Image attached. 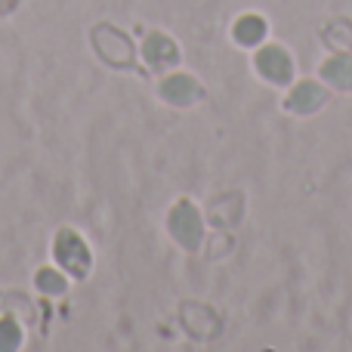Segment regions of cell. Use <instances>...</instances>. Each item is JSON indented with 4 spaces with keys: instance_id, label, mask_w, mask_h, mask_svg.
I'll list each match as a JSON object with an SVG mask.
<instances>
[{
    "instance_id": "8",
    "label": "cell",
    "mask_w": 352,
    "mask_h": 352,
    "mask_svg": "<svg viewBox=\"0 0 352 352\" xmlns=\"http://www.w3.org/2000/svg\"><path fill=\"white\" fill-rule=\"evenodd\" d=\"M263 34H266V22L260 16H241L235 22V41L238 43H260Z\"/></svg>"
},
{
    "instance_id": "7",
    "label": "cell",
    "mask_w": 352,
    "mask_h": 352,
    "mask_svg": "<svg viewBox=\"0 0 352 352\" xmlns=\"http://www.w3.org/2000/svg\"><path fill=\"white\" fill-rule=\"evenodd\" d=\"M322 74H324V80H331L334 87L349 90L352 87V59L349 56H334V59H328L322 65Z\"/></svg>"
},
{
    "instance_id": "5",
    "label": "cell",
    "mask_w": 352,
    "mask_h": 352,
    "mask_svg": "<svg viewBox=\"0 0 352 352\" xmlns=\"http://www.w3.org/2000/svg\"><path fill=\"white\" fill-rule=\"evenodd\" d=\"M322 102H324V90L322 87H316V84H300L297 90L291 93V99H287V105H291L294 111H300V115L316 111Z\"/></svg>"
},
{
    "instance_id": "1",
    "label": "cell",
    "mask_w": 352,
    "mask_h": 352,
    "mask_svg": "<svg viewBox=\"0 0 352 352\" xmlns=\"http://www.w3.org/2000/svg\"><path fill=\"white\" fill-rule=\"evenodd\" d=\"M56 260L68 269L72 275H84L90 269V250L74 232H59L56 238Z\"/></svg>"
},
{
    "instance_id": "10",
    "label": "cell",
    "mask_w": 352,
    "mask_h": 352,
    "mask_svg": "<svg viewBox=\"0 0 352 352\" xmlns=\"http://www.w3.org/2000/svg\"><path fill=\"white\" fill-rule=\"evenodd\" d=\"M16 346H19V328L10 318H3L0 322V349H16Z\"/></svg>"
},
{
    "instance_id": "4",
    "label": "cell",
    "mask_w": 352,
    "mask_h": 352,
    "mask_svg": "<svg viewBox=\"0 0 352 352\" xmlns=\"http://www.w3.org/2000/svg\"><path fill=\"white\" fill-rule=\"evenodd\" d=\"M146 59L152 62L155 68H164V65H170V62H176V47H173V41H167L164 34H148L146 37Z\"/></svg>"
},
{
    "instance_id": "9",
    "label": "cell",
    "mask_w": 352,
    "mask_h": 352,
    "mask_svg": "<svg viewBox=\"0 0 352 352\" xmlns=\"http://www.w3.org/2000/svg\"><path fill=\"white\" fill-rule=\"evenodd\" d=\"M37 285H41V291H47V294H62L65 291L62 275L53 272V269H41V272H37Z\"/></svg>"
},
{
    "instance_id": "6",
    "label": "cell",
    "mask_w": 352,
    "mask_h": 352,
    "mask_svg": "<svg viewBox=\"0 0 352 352\" xmlns=\"http://www.w3.org/2000/svg\"><path fill=\"white\" fill-rule=\"evenodd\" d=\"M198 96V84L186 74H176V78L164 80V99H170L176 105H186V102H195Z\"/></svg>"
},
{
    "instance_id": "3",
    "label": "cell",
    "mask_w": 352,
    "mask_h": 352,
    "mask_svg": "<svg viewBox=\"0 0 352 352\" xmlns=\"http://www.w3.org/2000/svg\"><path fill=\"white\" fill-rule=\"evenodd\" d=\"M256 68H260L263 78L275 80V84H285V80L291 78V56L281 47H266L256 56Z\"/></svg>"
},
{
    "instance_id": "2",
    "label": "cell",
    "mask_w": 352,
    "mask_h": 352,
    "mask_svg": "<svg viewBox=\"0 0 352 352\" xmlns=\"http://www.w3.org/2000/svg\"><path fill=\"white\" fill-rule=\"evenodd\" d=\"M170 232L179 238L182 248H198L201 244V217L195 210V204L179 201L170 210Z\"/></svg>"
}]
</instances>
